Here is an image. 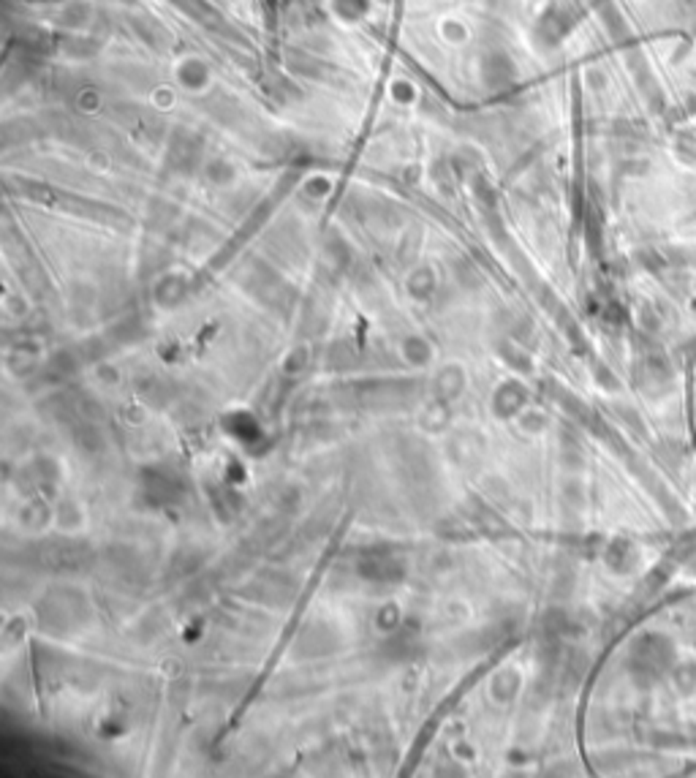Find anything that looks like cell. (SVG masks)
Returning a JSON list of instances; mask_svg holds the SVG:
<instances>
[{"mask_svg": "<svg viewBox=\"0 0 696 778\" xmlns=\"http://www.w3.org/2000/svg\"><path fill=\"white\" fill-rule=\"evenodd\" d=\"M677 686L683 691H691L696 686V664H685L680 672H677Z\"/></svg>", "mask_w": 696, "mask_h": 778, "instance_id": "cell-1", "label": "cell"}]
</instances>
